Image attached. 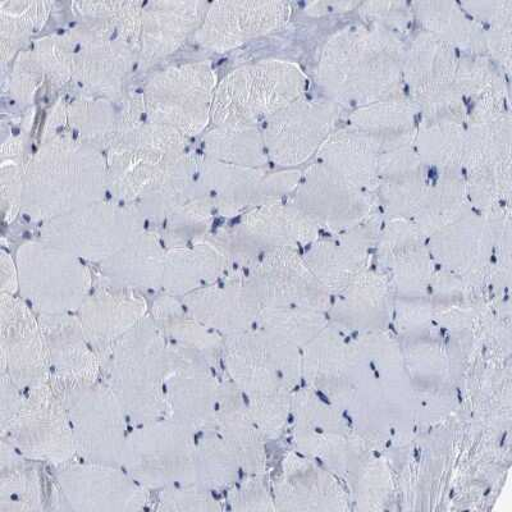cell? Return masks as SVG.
<instances>
[{
	"mask_svg": "<svg viewBox=\"0 0 512 512\" xmlns=\"http://www.w3.org/2000/svg\"><path fill=\"white\" fill-rule=\"evenodd\" d=\"M2 373L21 390L48 383L49 356L43 328L30 306L15 295L2 294Z\"/></svg>",
	"mask_w": 512,
	"mask_h": 512,
	"instance_id": "cell-19",
	"label": "cell"
},
{
	"mask_svg": "<svg viewBox=\"0 0 512 512\" xmlns=\"http://www.w3.org/2000/svg\"><path fill=\"white\" fill-rule=\"evenodd\" d=\"M199 159L200 155L185 152L160 166L135 203L146 222L162 227L176 210L205 191Z\"/></svg>",
	"mask_w": 512,
	"mask_h": 512,
	"instance_id": "cell-26",
	"label": "cell"
},
{
	"mask_svg": "<svg viewBox=\"0 0 512 512\" xmlns=\"http://www.w3.org/2000/svg\"><path fill=\"white\" fill-rule=\"evenodd\" d=\"M414 141L388 146L379 157L378 204L393 219L414 217L429 184L427 168L416 153Z\"/></svg>",
	"mask_w": 512,
	"mask_h": 512,
	"instance_id": "cell-22",
	"label": "cell"
},
{
	"mask_svg": "<svg viewBox=\"0 0 512 512\" xmlns=\"http://www.w3.org/2000/svg\"><path fill=\"white\" fill-rule=\"evenodd\" d=\"M50 372L64 384L98 381L102 359L86 338L79 317L40 314Z\"/></svg>",
	"mask_w": 512,
	"mask_h": 512,
	"instance_id": "cell-24",
	"label": "cell"
},
{
	"mask_svg": "<svg viewBox=\"0 0 512 512\" xmlns=\"http://www.w3.org/2000/svg\"><path fill=\"white\" fill-rule=\"evenodd\" d=\"M208 6L204 2L145 3L137 63L148 68L177 52L198 30Z\"/></svg>",
	"mask_w": 512,
	"mask_h": 512,
	"instance_id": "cell-23",
	"label": "cell"
},
{
	"mask_svg": "<svg viewBox=\"0 0 512 512\" xmlns=\"http://www.w3.org/2000/svg\"><path fill=\"white\" fill-rule=\"evenodd\" d=\"M20 390L21 388L7 374L2 373V428L6 427L21 409L24 396Z\"/></svg>",
	"mask_w": 512,
	"mask_h": 512,
	"instance_id": "cell-51",
	"label": "cell"
},
{
	"mask_svg": "<svg viewBox=\"0 0 512 512\" xmlns=\"http://www.w3.org/2000/svg\"><path fill=\"white\" fill-rule=\"evenodd\" d=\"M505 75L487 56L461 54L456 73V85L466 100L475 102L488 90L505 82Z\"/></svg>",
	"mask_w": 512,
	"mask_h": 512,
	"instance_id": "cell-44",
	"label": "cell"
},
{
	"mask_svg": "<svg viewBox=\"0 0 512 512\" xmlns=\"http://www.w3.org/2000/svg\"><path fill=\"white\" fill-rule=\"evenodd\" d=\"M461 53L431 32L420 30L405 44L404 84L418 105L420 120L465 123L466 99L456 85Z\"/></svg>",
	"mask_w": 512,
	"mask_h": 512,
	"instance_id": "cell-8",
	"label": "cell"
},
{
	"mask_svg": "<svg viewBox=\"0 0 512 512\" xmlns=\"http://www.w3.org/2000/svg\"><path fill=\"white\" fill-rule=\"evenodd\" d=\"M203 154L233 166L265 167L269 162L259 126H214L203 137Z\"/></svg>",
	"mask_w": 512,
	"mask_h": 512,
	"instance_id": "cell-35",
	"label": "cell"
},
{
	"mask_svg": "<svg viewBox=\"0 0 512 512\" xmlns=\"http://www.w3.org/2000/svg\"><path fill=\"white\" fill-rule=\"evenodd\" d=\"M405 43L400 34L379 25L346 27L320 50V89L342 108H359L402 94Z\"/></svg>",
	"mask_w": 512,
	"mask_h": 512,
	"instance_id": "cell-1",
	"label": "cell"
},
{
	"mask_svg": "<svg viewBox=\"0 0 512 512\" xmlns=\"http://www.w3.org/2000/svg\"><path fill=\"white\" fill-rule=\"evenodd\" d=\"M121 466L146 489L198 484L195 434L171 418L137 425L128 433Z\"/></svg>",
	"mask_w": 512,
	"mask_h": 512,
	"instance_id": "cell-7",
	"label": "cell"
},
{
	"mask_svg": "<svg viewBox=\"0 0 512 512\" xmlns=\"http://www.w3.org/2000/svg\"><path fill=\"white\" fill-rule=\"evenodd\" d=\"M484 30L486 54L504 75L511 72L512 26L487 27Z\"/></svg>",
	"mask_w": 512,
	"mask_h": 512,
	"instance_id": "cell-50",
	"label": "cell"
},
{
	"mask_svg": "<svg viewBox=\"0 0 512 512\" xmlns=\"http://www.w3.org/2000/svg\"><path fill=\"white\" fill-rule=\"evenodd\" d=\"M290 201L315 226L338 230L359 226L378 207L376 194L349 184L319 162L305 169Z\"/></svg>",
	"mask_w": 512,
	"mask_h": 512,
	"instance_id": "cell-17",
	"label": "cell"
},
{
	"mask_svg": "<svg viewBox=\"0 0 512 512\" xmlns=\"http://www.w3.org/2000/svg\"><path fill=\"white\" fill-rule=\"evenodd\" d=\"M67 32L76 44L72 82L84 95L120 102L139 50L98 22L82 20Z\"/></svg>",
	"mask_w": 512,
	"mask_h": 512,
	"instance_id": "cell-13",
	"label": "cell"
},
{
	"mask_svg": "<svg viewBox=\"0 0 512 512\" xmlns=\"http://www.w3.org/2000/svg\"><path fill=\"white\" fill-rule=\"evenodd\" d=\"M465 145V123L419 120L414 146L425 168L438 173H463Z\"/></svg>",
	"mask_w": 512,
	"mask_h": 512,
	"instance_id": "cell-33",
	"label": "cell"
},
{
	"mask_svg": "<svg viewBox=\"0 0 512 512\" xmlns=\"http://www.w3.org/2000/svg\"><path fill=\"white\" fill-rule=\"evenodd\" d=\"M232 256L214 236L190 245L167 249L162 288L166 294L184 297L213 285L226 273Z\"/></svg>",
	"mask_w": 512,
	"mask_h": 512,
	"instance_id": "cell-27",
	"label": "cell"
},
{
	"mask_svg": "<svg viewBox=\"0 0 512 512\" xmlns=\"http://www.w3.org/2000/svg\"><path fill=\"white\" fill-rule=\"evenodd\" d=\"M62 397L76 454L89 463L121 466L128 416L111 388L98 381L64 384Z\"/></svg>",
	"mask_w": 512,
	"mask_h": 512,
	"instance_id": "cell-10",
	"label": "cell"
},
{
	"mask_svg": "<svg viewBox=\"0 0 512 512\" xmlns=\"http://www.w3.org/2000/svg\"><path fill=\"white\" fill-rule=\"evenodd\" d=\"M290 16L291 6L286 2L209 3L192 39L210 52H231L248 41L281 30Z\"/></svg>",
	"mask_w": 512,
	"mask_h": 512,
	"instance_id": "cell-18",
	"label": "cell"
},
{
	"mask_svg": "<svg viewBox=\"0 0 512 512\" xmlns=\"http://www.w3.org/2000/svg\"><path fill=\"white\" fill-rule=\"evenodd\" d=\"M358 2H314L308 3L305 7V13L309 16L319 17L328 15V13H340L352 11L359 7Z\"/></svg>",
	"mask_w": 512,
	"mask_h": 512,
	"instance_id": "cell-53",
	"label": "cell"
},
{
	"mask_svg": "<svg viewBox=\"0 0 512 512\" xmlns=\"http://www.w3.org/2000/svg\"><path fill=\"white\" fill-rule=\"evenodd\" d=\"M21 454L7 440L2 441V486L0 511L43 509V491L38 472L26 465Z\"/></svg>",
	"mask_w": 512,
	"mask_h": 512,
	"instance_id": "cell-36",
	"label": "cell"
},
{
	"mask_svg": "<svg viewBox=\"0 0 512 512\" xmlns=\"http://www.w3.org/2000/svg\"><path fill=\"white\" fill-rule=\"evenodd\" d=\"M317 226L290 200L274 201L246 212L232 230L214 235L232 259L254 260L260 251L292 249L312 241Z\"/></svg>",
	"mask_w": 512,
	"mask_h": 512,
	"instance_id": "cell-15",
	"label": "cell"
},
{
	"mask_svg": "<svg viewBox=\"0 0 512 512\" xmlns=\"http://www.w3.org/2000/svg\"><path fill=\"white\" fill-rule=\"evenodd\" d=\"M167 249L158 233L144 230L100 263L103 281L131 291L162 288Z\"/></svg>",
	"mask_w": 512,
	"mask_h": 512,
	"instance_id": "cell-28",
	"label": "cell"
},
{
	"mask_svg": "<svg viewBox=\"0 0 512 512\" xmlns=\"http://www.w3.org/2000/svg\"><path fill=\"white\" fill-rule=\"evenodd\" d=\"M303 176L299 169L233 166L200 155L199 180L223 217H235L294 194Z\"/></svg>",
	"mask_w": 512,
	"mask_h": 512,
	"instance_id": "cell-14",
	"label": "cell"
},
{
	"mask_svg": "<svg viewBox=\"0 0 512 512\" xmlns=\"http://www.w3.org/2000/svg\"><path fill=\"white\" fill-rule=\"evenodd\" d=\"M144 4L141 2H79L73 3V7L81 20L96 21L111 27L123 40L139 50Z\"/></svg>",
	"mask_w": 512,
	"mask_h": 512,
	"instance_id": "cell-42",
	"label": "cell"
},
{
	"mask_svg": "<svg viewBox=\"0 0 512 512\" xmlns=\"http://www.w3.org/2000/svg\"><path fill=\"white\" fill-rule=\"evenodd\" d=\"M108 194V163L102 150L70 132L41 139L26 166L21 213L47 222Z\"/></svg>",
	"mask_w": 512,
	"mask_h": 512,
	"instance_id": "cell-2",
	"label": "cell"
},
{
	"mask_svg": "<svg viewBox=\"0 0 512 512\" xmlns=\"http://www.w3.org/2000/svg\"><path fill=\"white\" fill-rule=\"evenodd\" d=\"M180 299L191 315L214 329H236V324L250 318L260 303L249 278L205 286Z\"/></svg>",
	"mask_w": 512,
	"mask_h": 512,
	"instance_id": "cell-30",
	"label": "cell"
},
{
	"mask_svg": "<svg viewBox=\"0 0 512 512\" xmlns=\"http://www.w3.org/2000/svg\"><path fill=\"white\" fill-rule=\"evenodd\" d=\"M152 312L160 331L171 344L207 361L216 341L208 327L185 308L180 297L169 294L160 296L154 301Z\"/></svg>",
	"mask_w": 512,
	"mask_h": 512,
	"instance_id": "cell-34",
	"label": "cell"
},
{
	"mask_svg": "<svg viewBox=\"0 0 512 512\" xmlns=\"http://www.w3.org/2000/svg\"><path fill=\"white\" fill-rule=\"evenodd\" d=\"M59 501L75 511H139L148 495L122 466L85 461L68 465L57 477Z\"/></svg>",
	"mask_w": 512,
	"mask_h": 512,
	"instance_id": "cell-16",
	"label": "cell"
},
{
	"mask_svg": "<svg viewBox=\"0 0 512 512\" xmlns=\"http://www.w3.org/2000/svg\"><path fill=\"white\" fill-rule=\"evenodd\" d=\"M160 510L166 511H208L216 510V502L208 489L198 484L163 489L159 498Z\"/></svg>",
	"mask_w": 512,
	"mask_h": 512,
	"instance_id": "cell-47",
	"label": "cell"
},
{
	"mask_svg": "<svg viewBox=\"0 0 512 512\" xmlns=\"http://www.w3.org/2000/svg\"><path fill=\"white\" fill-rule=\"evenodd\" d=\"M45 79L47 76L34 48L20 52L9 73V94L21 105H30Z\"/></svg>",
	"mask_w": 512,
	"mask_h": 512,
	"instance_id": "cell-45",
	"label": "cell"
},
{
	"mask_svg": "<svg viewBox=\"0 0 512 512\" xmlns=\"http://www.w3.org/2000/svg\"><path fill=\"white\" fill-rule=\"evenodd\" d=\"M249 280L260 303L272 308L303 300L318 287L308 265L288 248L269 251L256 260Z\"/></svg>",
	"mask_w": 512,
	"mask_h": 512,
	"instance_id": "cell-29",
	"label": "cell"
},
{
	"mask_svg": "<svg viewBox=\"0 0 512 512\" xmlns=\"http://www.w3.org/2000/svg\"><path fill=\"white\" fill-rule=\"evenodd\" d=\"M178 359L180 350L167 340L150 315L104 356L105 384L136 425L168 418L164 386Z\"/></svg>",
	"mask_w": 512,
	"mask_h": 512,
	"instance_id": "cell-3",
	"label": "cell"
},
{
	"mask_svg": "<svg viewBox=\"0 0 512 512\" xmlns=\"http://www.w3.org/2000/svg\"><path fill=\"white\" fill-rule=\"evenodd\" d=\"M464 11L483 29L487 27L512 26V2H464L460 3Z\"/></svg>",
	"mask_w": 512,
	"mask_h": 512,
	"instance_id": "cell-49",
	"label": "cell"
},
{
	"mask_svg": "<svg viewBox=\"0 0 512 512\" xmlns=\"http://www.w3.org/2000/svg\"><path fill=\"white\" fill-rule=\"evenodd\" d=\"M383 137L347 126L333 131L320 146L318 162L342 180L376 194Z\"/></svg>",
	"mask_w": 512,
	"mask_h": 512,
	"instance_id": "cell-25",
	"label": "cell"
},
{
	"mask_svg": "<svg viewBox=\"0 0 512 512\" xmlns=\"http://www.w3.org/2000/svg\"><path fill=\"white\" fill-rule=\"evenodd\" d=\"M2 294L16 295L18 292V273L16 262H13L11 256L6 251L2 253Z\"/></svg>",
	"mask_w": 512,
	"mask_h": 512,
	"instance_id": "cell-52",
	"label": "cell"
},
{
	"mask_svg": "<svg viewBox=\"0 0 512 512\" xmlns=\"http://www.w3.org/2000/svg\"><path fill=\"white\" fill-rule=\"evenodd\" d=\"M419 117L418 105L409 95L401 94L355 108L349 121L360 130L390 137L415 131Z\"/></svg>",
	"mask_w": 512,
	"mask_h": 512,
	"instance_id": "cell-37",
	"label": "cell"
},
{
	"mask_svg": "<svg viewBox=\"0 0 512 512\" xmlns=\"http://www.w3.org/2000/svg\"><path fill=\"white\" fill-rule=\"evenodd\" d=\"M26 167L18 160L2 162V209L6 221H13L21 212L22 194H24Z\"/></svg>",
	"mask_w": 512,
	"mask_h": 512,
	"instance_id": "cell-48",
	"label": "cell"
},
{
	"mask_svg": "<svg viewBox=\"0 0 512 512\" xmlns=\"http://www.w3.org/2000/svg\"><path fill=\"white\" fill-rule=\"evenodd\" d=\"M52 6L49 2H0L3 71L22 52L31 35L44 26Z\"/></svg>",
	"mask_w": 512,
	"mask_h": 512,
	"instance_id": "cell-39",
	"label": "cell"
},
{
	"mask_svg": "<svg viewBox=\"0 0 512 512\" xmlns=\"http://www.w3.org/2000/svg\"><path fill=\"white\" fill-rule=\"evenodd\" d=\"M358 12L369 25H379L400 34L413 17L411 3L405 2H368L360 3Z\"/></svg>",
	"mask_w": 512,
	"mask_h": 512,
	"instance_id": "cell-46",
	"label": "cell"
},
{
	"mask_svg": "<svg viewBox=\"0 0 512 512\" xmlns=\"http://www.w3.org/2000/svg\"><path fill=\"white\" fill-rule=\"evenodd\" d=\"M145 224L135 204L104 199L44 222L39 240L100 264L146 230Z\"/></svg>",
	"mask_w": 512,
	"mask_h": 512,
	"instance_id": "cell-5",
	"label": "cell"
},
{
	"mask_svg": "<svg viewBox=\"0 0 512 512\" xmlns=\"http://www.w3.org/2000/svg\"><path fill=\"white\" fill-rule=\"evenodd\" d=\"M15 262L18 292L39 314L79 312L93 291V277L82 260L47 242H25Z\"/></svg>",
	"mask_w": 512,
	"mask_h": 512,
	"instance_id": "cell-6",
	"label": "cell"
},
{
	"mask_svg": "<svg viewBox=\"0 0 512 512\" xmlns=\"http://www.w3.org/2000/svg\"><path fill=\"white\" fill-rule=\"evenodd\" d=\"M473 209L463 173H440L429 181L414 214L415 226L424 235H433Z\"/></svg>",
	"mask_w": 512,
	"mask_h": 512,
	"instance_id": "cell-32",
	"label": "cell"
},
{
	"mask_svg": "<svg viewBox=\"0 0 512 512\" xmlns=\"http://www.w3.org/2000/svg\"><path fill=\"white\" fill-rule=\"evenodd\" d=\"M180 350L176 368L164 386L168 418L192 433L210 431L216 424L219 390L208 361Z\"/></svg>",
	"mask_w": 512,
	"mask_h": 512,
	"instance_id": "cell-20",
	"label": "cell"
},
{
	"mask_svg": "<svg viewBox=\"0 0 512 512\" xmlns=\"http://www.w3.org/2000/svg\"><path fill=\"white\" fill-rule=\"evenodd\" d=\"M146 315L148 305L136 291L114 287L107 282L91 291L79 310L85 336L102 360Z\"/></svg>",
	"mask_w": 512,
	"mask_h": 512,
	"instance_id": "cell-21",
	"label": "cell"
},
{
	"mask_svg": "<svg viewBox=\"0 0 512 512\" xmlns=\"http://www.w3.org/2000/svg\"><path fill=\"white\" fill-rule=\"evenodd\" d=\"M217 85L209 62L185 63L154 73L143 93L146 117L175 128L187 139L203 134L212 122Z\"/></svg>",
	"mask_w": 512,
	"mask_h": 512,
	"instance_id": "cell-9",
	"label": "cell"
},
{
	"mask_svg": "<svg viewBox=\"0 0 512 512\" xmlns=\"http://www.w3.org/2000/svg\"><path fill=\"white\" fill-rule=\"evenodd\" d=\"M365 242H368L367 236L358 237V233H354L342 245H319L310 254L309 264L328 285H341L358 272L364 258Z\"/></svg>",
	"mask_w": 512,
	"mask_h": 512,
	"instance_id": "cell-41",
	"label": "cell"
},
{
	"mask_svg": "<svg viewBox=\"0 0 512 512\" xmlns=\"http://www.w3.org/2000/svg\"><path fill=\"white\" fill-rule=\"evenodd\" d=\"M216 205L207 190L176 210L163 223L160 239L166 249L186 246L208 235Z\"/></svg>",
	"mask_w": 512,
	"mask_h": 512,
	"instance_id": "cell-40",
	"label": "cell"
},
{
	"mask_svg": "<svg viewBox=\"0 0 512 512\" xmlns=\"http://www.w3.org/2000/svg\"><path fill=\"white\" fill-rule=\"evenodd\" d=\"M422 30L450 44L465 56H487L483 27L455 2L411 3Z\"/></svg>",
	"mask_w": 512,
	"mask_h": 512,
	"instance_id": "cell-31",
	"label": "cell"
},
{
	"mask_svg": "<svg viewBox=\"0 0 512 512\" xmlns=\"http://www.w3.org/2000/svg\"><path fill=\"white\" fill-rule=\"evenodd\" d=\"M117 108L114 102L82 94L67 104V125L72 134L105 154L116 128Z\"/></svg>",
	"mask_w": 512,
	"mask_h": 512,
	"instance_id": "cell-38",
	"label": "cell"
},
{
	"mask_svg": "<svg viewBox=\"0 0 512 512\" xmlns=\"http://www.w3.org/2000/svg\"><path fill=\"white\" fill-rule=\"evenodd\" d=\"M232 451L222 438L208 432L196 443V474L198 484L205 489L218 488L232 475Z\"/></svg>",
	"mask_w": 512,
	"mask_h": 512,
	"instance_id": "cell-43",
	"label": "cell"
},
{
	"mask_svg": "<svg viewBox=\"0 0 512 512\" xmlns=\"http://www.w3.org/2000/svg\"><path fill=\"white\" fill-rule=\"evenodd\" d=\"M308 77L299 64L265 59L236 68L218 82L214 126H259L272 114L305 95Z\"/></svg>",
	"mask_w": 512,
	"mask_h": 512,
	"instance_id": "cell-4",
	"label": "cell"
},
{
	"mask_svg": "<svg viewBox=\"0 0 512 512\" xmlns=\"http://www.w3.org/2000/svg\"><path fill=\"white\" fill-rule=\"evenodd\" d=\"M22 456L62 465L76 454L75 438L61 392L48 383L31 388L15 418L2 428Z\"/></svg>",
	"mask_w": 512,
	"mask_h": 512,
	"instance_id": "cell-12",
	"label": "cell"
},
{
	"mask_svg": "<svg viewBox=\"0 0 512 512\" xmlns=\"http://www.w3.org/2000/svg\"><path fill=\"white\" fill-rule=\"evenodd\" d=\"M341 105L328 98L303 95L263 122L265 152L281 169H295L314 155L336 131Z\"/></svg>",
	"mask_w": 512,
	"mask_h": 512,
	"instance_id": "cell-11",
	"label": "cell"
}]
</instances>
